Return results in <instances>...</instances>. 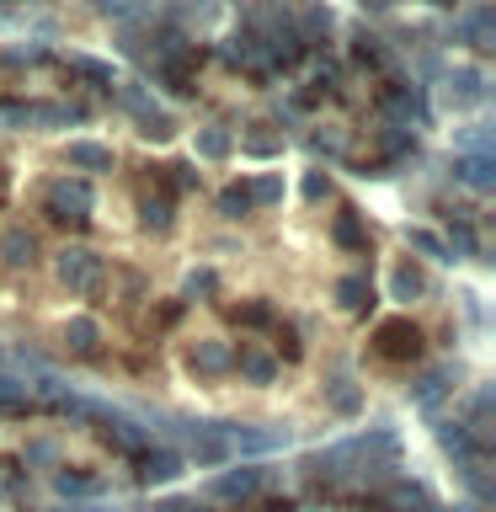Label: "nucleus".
Segmentation results:
<instances>
[{
    "mask_svg": "<svg viewBox=\"0 0 496 512\" xmlns=\"http://www.w3.org/2000/svg\"><path fill=\"white\" fill-rule=\"evenodd\" d=\"M304 198H310V203H320V198H326V192H331V176L326 171H304Z\"/></svg>",
    "mask_w": 496,
    "mask_h": 512,
    "instance_id": "obj_41",
    "label": "nucleus"
},
{
    "mask_svg": "<svg viewBox=\"0 0 496 512\" xmlns=\"http://www.w3.org/2000/svg\"><path fill=\"white\" fill-rule=\"evenodd\" d=\"M459 384V363H438V368H427L422 379L411 384V406H422V411H438L443 406V395Z\"/></svg>",
    "mask_w": 496,
    "mask_h": 512,
    "instance_id": "obj_9",
    "label": "nucleus"
},
{
    "mask_svg": "<svg viewBox=\"0 0 496 512\" xmlns=\"http://www.w3.org/2000/svg\"><path fill=\"white\" fill-rule=\"evenodd\" d=\"M384 118H390V128H422L427 123V96L422 86H390L384 91Z\"/></svg>",
    "mask_w": 496,
    "mask_h": 512,
    "instance_id": "obj_5",
    "label": "nucleus"
},
{
    "mask_svg": "<svg viewBox=\"0 0 496 512\" xmlns=\"http://www.w3.org/2000/svg\"><path fill=\"white\" fill-rule=\"evenodd\" d=\"M102 432H107L112 448H123V454H134V459L155 443V427H139L134 416H123V411H112V406H107V416H102Z\"/></svg>",
    "mask_w": 496,
    "mask_h": 512,
    "instance_id": "obj_8",
    "label": "nucleus"
},
{
    "mask_svg": "<svg viewBox=\"0 0 496 512\" xmlns=\"http://www.w3.org/2000/svg\"><path fill=\"white\" fill-rule=\"evenodd\" d=\"M251 187V203H283V176H256Z\"/></svg>",
    "mask_w": 496,
    "mask_h": 512,
    "instance_id": "obj_38",
    "label": "nucleus"
},
{
    "mask_svg": "<svg viewBox=\"0 0 496 512\" xmlns=\"http://www.w3.org/2000/svg\"><path fill=\"white\" fill-rule=\"evenodd\" d=\"M118 107L134 112V118H144V112H155V96H150V86H139V80H123V86H118Z\"/></svg>",
    "mask_w": 496,
    "mask_h": 512,
    "instance_id": "obj_31",
    "label": "nucleus"
},
{
    "mask_svg": "<svg viewBox=\"0 0 496 512\" xmlns=\"http://www.w3.org/2000/svg\"><path fill=\"white\" fill-rule=\"evenodd\" d=\"M43 203H48V219H64V224H80V219H91V182L86 176H59V182H48L43 192Z\"/></svg>",
    "mask_w": 496,
    "mask_h": 512,
    "instance_id": "obj_1",
    "label": "nucleus"
},
{
    "mask_svg": "<svg viewBox=\"0 0 496 512\" xmlns=\"http://www.w3.org/2000/svg\"><path fill=\"white\" fill-rule=\"evenodd\" d=\"M384 150H390V155H411V150H416V134H406V128H390V134H384Z\"/></svg>",
    "mask_w": 496,
    "mask_h": 512,
    "instance_id": "obj_43",
    "label": "nucleus"
},
{
    "mask_svg": "<svg viewBox=\"0 0 496 512\" xmlns=\"http://www.w3.org/2000/svg\"><path fill=\"white\" fill-rule=\"evenodd\" d=\"M331 235H336V246H347V251H363V246H368V235H363V224H358V214H336V224H331Z\"/></svg>",
    "mask_w": 496,
    "mask_h": 512,
    "instance_id": "obj_33",
    "label": "nucleus"
},
{
    "mask_svg": "<svg viewBox=\"0 0 496 512\" xmlns=\"http://www.w3.org/2000/svg\"><path fill=\"white\" fill-rule=\"evenodd\" d=\"M0 123H27V102H6L0 107Z\"/></svg>",
    "mask_w": 496,
    "mask_h": 512,
    "instance_id": "obj_48",
    "label": "nucleus"
},
{
    "mask_svg": "<svg viewBox=\"0 0 496 512\" xmlns=\"http://www.w3.org/2000/svg\"><path fill=\"white\" fill-rule=\"evenodd\" d=\"M0 411H27V384H16L11 374H0Z\"/></svg>",
    "mask_w": 496,
    "mask_h": 512,
    "instance_id": "obj_37",
    "label": "nucleus"
},
{
    "mask_svg": "<svg viewBox=\"0 0 496 512\" xmlns=\"http://www.w3.org/2000/svg\"><path fill=\"white\" fill-rule=\"evenodd\" d=\"M251 208H256V203H251V187H246V182H230V187L219 192V214H224V219H246Z\"/></svg>",
    "mask_w": 496,
    "mask_h": 512,
    "instance_id": "obj_29",
    "label": "nucleus"
},
{
    "mask_svg": "<svg viewBox=\"0 0 496 512\" xmlns=\"http://www.w3.org/2000/svg\"><path fill=\"white\" fill-rule=\"evenodd\" d=\"M331 22H336V16H331V6H310V11H304L299 22H294V32H299V43L310 48V43H320V38L331 32Z\"/></svg>",
    "mask_w": 496,
    "mask_h": 512,
    "instance_id": "obj_26",
    "label": "nucleus"
},
{
    "mask_svg": "<svg viewBox=\"0 0 496 512\" xmlns=\"http://www.w3.org/2000/svg\"><path fill=\"white\" fill-rule=\"evenodd\" d=\"M384 507L390 512H432L422 480H395V486H384Z\"/></svg>",
    "mask_w": 496,
    "mask_h": 512,
    "instance_id": "obj_16",
    "label": "nucleus"
},
{
    "mask_svg": "<svg viewBox=\"0 0 496 512\" xmlns=\"http://www.w3.org/2000/svg\"><path fill=\"white\" fill-rule=\"evenodd\" d=\"M219 54L230 59V64H240V70H256V64H262V38H256V32L246 27V32H235V38L224 43Z\"/></svg>",
    "mask_w": 496,
    "mask_h": 512,
    "instance_id": "obj_22",
    "label": "nucleus"
},
{
    "mask_svg": "<svg viewBox=\"0 0 496 512\" xmlns=\"http://www.w3.org/2000/svg\"><path fill=\"white\" fill-rule=\"evenodd\" d=\"M219 294V272L214 267H198V272H187V283H182V299H214Z\"/></svg>",
    "mask_w": 496,
    "mask_h": 512,
    "instance_id": "obj_34",
    "label": "nucleus"
},
{
    "mask_svg": "<svg viewBox=\"0 0 496 512\" xmlns=\"http://www.w3.org/2000/svg\"><path fill=\"white\" fill-rule=\"evenodd\" d=\"M150 512H208V507H198V502H182V496H171V502H155Z\"/></svg>",
    "mask_w": 496,
    "mask_h": 512,
    "instance_id": "obj_47",
    "label": "nucleus"
},
{
    "mask_svg": "<svg viewBox=\"0 0 496 512\" xmlns=\"http://www.w3.org/2000/svg\"><path fill=\"white\" fill-rule=\"evenodd\" d=\"M187 438V454L182 459H198L203 470H214V464H230V448H224V432L219 422H176Z\"/></svg>",
    "mask_w": 496,
    "mask_h": 512,
    "instance_id": "obj_3",
    "label": "nucleus"
},
{
    "mask_svg": "<svg viewBox=\"0 0 496 512\" xmlns=\"http://www.w3.org/2000/svg\"><path fill=\"white\" fill-rule=\"evenodd\" d=\"M352 54H358L363 64H379L384 59V43L374 38V32H358V38H352Z\"/></svg>",
    "mask_w": 496,
    "mask_h": 512,
    "instance_id": "obj_40",
    "label": "nucleus"
},
{
    "mask_svg": "<svg viewBox=\"0 0 496 512\" xmlns=\"http://www.w3.org/2000/svg\"><path fill=\"white\" fill-rule=\"evenodd\" d=\"M267 320H272L267 304H246V310H240V326H267Z\"/></svg>",
    "mask_w": 496,
    "mask_h": 512,
    "instance_id": "obj_45",
    "label": "nucleus"
},
{
    "mask_svg": "<svg viewBox=\"0 0 496 512\" xmlns=\"http://www.w3.org/2000/svg\"><path fill=\"white\" fill-rule=\"evenodd\" d=\"M454 32H459L470 48H480V54H486V48H496V11H491V6H475L470 16H459Z\"/></svg>",
    "mask_w": 496,
    "mask_h": 512,
    "instance_id": "obj_13",
    "label": "nucleus"
},
{
    "mask_svg": "<svg viewBox=\"0 0 496 512\" xmlns=\"http://www.w3.org/2000/svg\"><path fill=\"white\" fill-rule=\"evenodd\" d=\"M139 134L150 144H166V139H176V118L166 107H155V112H144V118H139Z\"/></svg>",
    "mask_w": 496,
    "mask_h": 512,
    "instance_id": "obj_30",
    "label": "nucleus"
},
{
    "mask_svg": "<svg viewBox=\"0 0 496 512\" xmlns=\"http://www.w3.org/2000/svg\"><path fill=\"white\" fill-rule=\"evenodd\" d=\"M224 432V448H230V459L235 454H272V448H283L288 443V432H262V427H240V422H219Z\"/></svg>",
    "mask_w": 496,
    "mask_h": 512,
    "instance_id": "obj_7",
    "label": "nucleus"
},
{
    "mask_svg": "<svg viewBox=\"0 0 496 512\" xmlns=\"http://www.w3.org/2000/svg\"><path fill=\"white\" fill-rule=\"evenodd\" d=\"M267 512H299L294 502H267Z\"/></svg>",
    "mask_w": 496,
    "mask_h": 512,
    "instance_id": "obj_49",
    "label": "nucleus"
},
{
    "mask_svg": "<svg viewBox=\"0 0 496 512\" xmlns=\"http://www.w3.org/2000/svg\"><path fill=\"white\" fill-rule=\"evenodd\" d=\"M310 512H320V507H310Z\"/></svg>",
    "mask_w": 496,
    "mask_h": 512,
    "instance_id": "obj_51",
    "label": "nucleus"
},
{
    "mask_svg": "<svg viewBox=\"0 0 496 512\" xmlns=\"http://www.w3.org/2000/svg\"><path fill=\"white\" fill-rule=\"evenodd\" d=\"M438 443H443L448 454L459 459V470H464V464H475V459H480V443L470 438V432H464V422H438Z\"/></svg>",
    "mask_w": 496,
    "mask_h": 512,
    "instance_id": "obj_19",
    "label": "nucleus"
},
{
    "mask_svg": "<svg viewBox=\"0 0 496 512\" xmlns=\"http://www.w3.org/2000/svg\"><path fill=\"white\" fill-rule=\"evenodd\" d=\"M240 150L256 155V160H267V155L283 150V139H272V134H246V139H240Z\"/></svg>",
    "mask_w": 496,
    "mask_h": 512,
    "instance_id": "obj_39",
    "label": "nucleus"
},
{
    "mask_svg": "<svg viewBox=\"0 0 496 512\" xmlns=\"http://www.w3.org/2000/svg\"><path fill=\"white\" fill-rule=\"evenodd\" d=\"M432 512H470V507H432Z\"/></svg>",
    "mask_w": 496,
    "mask_h": 512,
    "instance_id": "obj_50",
    "label": "nucleus"
},
{
    "mask_svg": "<svg viewBox=\"0 0 496 512\" xmlns=\"http://www.w3.org/2000/svg\"><path fill=\"white\" fill-rule=\"evenodd\" d=\"M54 272H59V283L70 288V294H96V288H102V256H96L91 246H64L54 256Z\"/></svg>",
    "mask_w": 496,
    "mask_h": 512,
    "instance_id": "obj_2",
    "label": "nucleus"
},
{
    "mask_svg": "<svg viewBox=\"0 0 496 512\" xmlns=\"http://www.w3.org/2000/svg\"><path fill=\"white\" fill-rule=\"evenodd\" d=\"M416 294H427V272L416 267V262H400V267L390 272V299H395V304H411Z\"/></svg>",
    "mask_w": 496,
    "mask_h": 512,
    "instance_id": "obj_20",
    "label": "nucleus"
},
{
    "mask_svg": "<svg viewBox=\"0 0 496 512\" xmlns=\"http://www.w3.org/2000/svg\"><path fill=\"white\" fill-rule=\"evenodd\" d=\"M443 251H448V262H454V256H475L480 240H475L470 224H454V230H448V240H443Z\"/></svg>",
    "mask_w": 496,
    "mask_h": 512,
    "instance_id": "obj_35",
    "label": "nucleus"
},
{
    "mask_svg": "<svg viewBox=\"0 0 496 512\" xmlns=\"http://www.w3.org/2000/svg\"><path fill=\"white\" fill-rule=\"evenodd\" d=\"M422 352V331L411 326V320H384L379 326V358H390V363H406Z\"/></svg>",
    "mask_w": 496,
    "mask_h": 512,
    "instance_id": "obj_10",
    "label": "nucleus"
},
{
    "mask_svg": "<svg viewBox=\"0 0 496 512\" xmlns=\"http://www.w3.org/2000/svg\"><path fill=\"white\" fill-rule=\"evenodd\" d=\"M166 171H171V182H176V187H198V171H192L187 160H176V166H166Z\"/></svg>",
    "mask_w": 496,
    "mask_h": 512,
    "instance_id": "obj_46",
    "label": "nucleus"
},
{
    "mask_svg": "<svg viewBox=\"0 0 496 512\" xmlns=\"http://www.w3.org/2000/svg\"><path fill=\"white\" fill-rule=\"evenodd\" d=\"M70 70L75 75H86V80H96V86H118V70H112V64H102V59H86V54H70Z\"/></svg>",
    "mask_w": 496,
    "mask_h": 512,
    "instance_id": "obj_32",
    "label": "nucleus"
},
{
    "mask_svg": "<svg viewBox=\"0 0 496 512\" xmlns=\"http://www.w3.org/2000/svg\"><path fill=\"white\" fill-rule=\"evenodd\" d=\"M54 491L64 496V502H91V496H102L107 486L86 470H54Z\"/></svg>",
    "mask_w": 496,
    "mask_h": 512,
    "instance_id": "obj_15",
    "label": "nucleus"
},
{
    "mask_svg": "<svg viewBox=\"0 0 496 512\" xmlns=\"http://www.w3.org/2000/svg\"><path fill=\"white\" fill-rule=\"evenodd\" d=\"M406 240H411V251H422V256H432V262H448L443 240L432 235V230H422V224H416V230H406Z\"/></svg>",
    "mask_w": 496,
    "mask_h": 512,
    "instance_id": "obj_36",
    "label": "nucleus"
},
{
    "mask_svg": "<svg viewBox=\"0 0 496 512\" xmlns=\"http://www.w3.org/2000/svg\"><path fill=\"white\" fill-rule=\"evenodd\" d=\"M54 459H59V443H48V438L27 443V464H54Z\"/></svg>",
    "mask_w": 496,
    "mask_h": 512,
    "instance_id": "obj_44",
    "label": "nucleus"
},
{
    "mask_svg": "<svg viewBox=\"0 0 496 512\" xmlns=\"http://www.w3.org/2000/svg\"><path fill=\"white\" fill-rule=\"evenodd\" d=\"M326 406L336 411V416H358V406H363V390L352 379H336V384H326Z\"/></svg>",
    "mask_w": 496,
    "mask_h": 512,
    "instance_id": "obj_28",
    "label": "nucleus"
},
{
    "mask_svg": "<svg viewBox=\"0 0 496 512\" xmlns=\"http://www.w3.org/2000/svg\"><path fill=\"white\" fill-rule=\"evenodd\" d=\"M336 304L352 315H368V304H374V294H368V278H358V272H347L342 283H336Z\"/></svg>",
    "mask_w": 496,
    "mask_h": 512,
    "instance_id": "obj_25",
    "label": "nucleus"
},
{
    "mask_svg": "<svg viewBox=\"0 0 496 512\" xmlns=\"http://www.w3.org/2000/svg\"><path fill=\"white\" fill-rule=\"evenodd\" d=\"M310 144H315V155H342V150H347V139L336 134V128H320Z\"/></svg>",
    "mask_w": 496,
    "mask_h": 512,
    "instance_id": "obj_42",
    "label": "nucleus"
},
{
    "mask_svg": "<svg viewBox=\"0 0 496 512\" xmlns=\"http://www.w3.org/2000/svg\"><path fill=\"white\" fill-rule=\"evenodd\" d=\"M454 176L464 187H475V192H491L496 187V160L491 155H459L454 160Z\"/></svg>",
    "mask_w": 496,
    "mask_h": 512,
    "instance_id": "obj_17",
    "label": "nucleus"
},
{
    "mask_svg": "<svg viewBox=\"0 0 496 512\" xmlns=\"http://www.w3.org/2000/svg\"><path fill=\"white\" fill-rule=\"evenodd\" d=\"M187 368H192V374H203V379H219V374H230V368H235V352H230V342L203 336V342H192Z\"/></svg>",
    "mask_w": 496,
    "mask_h": 512,
    "instance_id": "obj_11",
    "label": "nucleus"
},
{
    "mask_svg": "<svg viewBox=\"0 0 496 512\" xmlns=\"http://www.w3.org/2000/svg\"><path fill=\"white\" fill-rule=\"evenodd\" d=\"M182 470H187V459L176 454V448H144L139 454V480L144 486H171Z\"/></svg>",
    "mask_w": 496,
    "mask_h": 512,
    "instance_id": "obj_12",
    "label": "nucleus"
},
{
    "mask_svg": "<svg viewBox=\"0 0 496 512\" xmlns=\"http://www.w3.org/2000/svg\"><path fill=\"white\" fill-rule=\"evenodd\" d=\"M267 486V464H240V470H224V475H214V491L219 502H251L256 491Z\"/></svg>",
    "mask_w": 496,
    "mask_h": 512,
    "instance_id": "obj_6",
    "label": "nucleus"
},
{
    "mask_svg": "<svg viewBox=\"0 0 496 512\" xmlns=\"http://www.w3.org/2000/svg\"><path fill=\"white\" fill-rule=\"evenodd\" d=\"M0 256H6V267H32L38 262V240H32L22 224H11V230L0 235Z\"/></svg>",
    "mask_w": 496,
    "mask_h": 512,
    "instance_id": "obj_18",
    "label": "nucleus"
},
{
    "mask_svg": "<svg viewBox=\"0 0 496 512\" xmlns=\"http://www.w3.org/2000/svg\"><path fill=\"white\" fill-rule=\"evenodd\" d=\"M70 166L75 171H112V150L96 139H75L70 144Z\"/></svg>",
    "mask_w": 496,
    "mask_h": 512,
    "instance_id": "obj_24",
    "label": "nucleus"
},
{
    "mask_svg": "<svg viewBox=\"0 0 496 512\" xmlns=\"http://www.w3.org/2000/svg\"><path fill=\"white\" fill-rule=\"evenodd\" d=\"M235 368H240V379H246V384H272V379H278V358L262 352V347H240Z\"/></svg>",
    "mask_w": 496,
    "mask_h": 512,
    "instance_id": "obj_14",
    "label": "nucleus"
},
{
    "mask_svg": "<svg viewBox=\"0 0 496 512\" xmlns=\"http://www.w3.org/2000/svg\"><path fill=\"white\" fill-rule=\"evenodd\" d=\"M192 150H198L203 160H230L235 134H230V128H219V123H208V128H198V134H192Z\"/></svg>",
    "mask_w": 496,
    "mask_h": 512,
    "instance_id": "obj_21",
    "label": "nucleus"
},
{
    "mask_svg": "<svg viewBox=\"0 0 496 512\" xmlns=\"http://www.w3.org/2000/svg\"><path fill=\"white\" fill-rule=\"evenodd\" d=\"M96 342H102V326H96L91 315H70V320H64V347H70V352H96Z\"/></svg>",
    "mask_w": 496,
    "mask_h": 512,
    "instance_id": "obj_23",
    "label": "nucleus"
},
{
    "mask_svg": "<svg viewBox=\"0 0 496 512\" xmlns=\"http://www.w3.org/2000/svg\"><path fill=\"white\" fill-rule=\"evenodd\" d=\"M480 102H486V75H480L475 64H454V70L443 75V107L470 112Z\"/></svg>",
    "mask_w": 496,
    "mask_h": 512,
    "instance_id": "obj_4",
    "label": "nucleus"
},
{
    "mask_svg": "<svg viewBox=\"0 0 496 512\" xmlns=\"http://www.w3.org/2000/svg\"><path fill=\"white\" fill-rule=\"evenodd\" d=\"M139 224H144L150 235H166L171 224H176V208H171V198H144V203H139Z\"/></svg>",
    "mask_w": 496,
    "mask_h": 512,
    "instance_id": "obj_27",
    "label": "nucleus"
}]
</instances>
